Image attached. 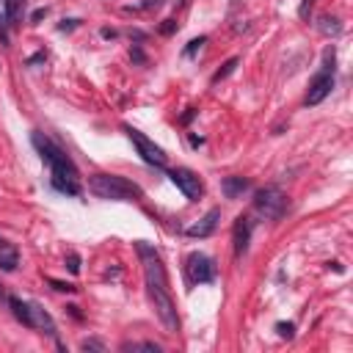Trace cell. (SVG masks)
<instances>
[{
	"label": "cell",
	"instance_id": "1",
	"mask_svg": "<svg viewBox=\"0 0 353 353\" xmlns=\"http://www.w3.org/2000/svg\"><path fill=\"white\" fill-rule=\"evenodd\" d=\"M138 248V256L143 262V279H146V295L152 301V309L160 320V325L168 331V334H176L179 331V314H176V303L171 298V290H168V276H165V268H163V259L160 254L146 245L143 240L135 243Z\"/></svg>",
	"mask_w": 353,
	"mask_h": 353
},
{
	"label": "cell",
	"instance_id": "2",
	"mask_svg": "<svg viewBox=\"0 0 353 353\" xmlns=\"http://www.w3.org/2000/svg\"><path fill=\"white\" fill-rule=\"evenodd\" d=\"M30 143H33V149L39 152V157L50 165V185H52L58 193L80 196V174H77L74 160H72L52 138H47L44 132H33V135H30Z\"/></svg>",
	"mask_w": 353,
	"mask_h": 353
},
{
	"label": "cell",
	"instance_id": "3",
	"mask_svg": "<svg viewBox=\"0 0 353 353\" xmlns=\"http://www.w3.org/2000/svg\"><path fill=\"white\" fill-rule=\"evenodd\" d=\"M88 190L97 199H108V201H132V199L143 196V190L135 182H130L127 176H119V174H91Z\"/></svg>",
	"mask_w": 353,
	"mask_h": 353
},
{
	"label": "cell",
	"instance_id": "4",
	"mask_svg": "<svg viewBox=\"0 0 353 353\" xmlns=\"http://www.w3.org/2000/svg\"><path fill=\"white\" fill-rule=\"evenodd\" d=\"M334 61H336L334 47H328L325 55H323V66H320L317 74L309 80V91H306V99H303L309 108H312V105H320V102L331 94V88H334Z\"/></svg>",
	"mask_w": 353,
	"mask_h": 353
},
{
	"label": "cell",
	"instance_id": "5",
	"mask_svg": "<svg viewBox=\"0 0 353 353\" xmlns=\"http://www.w3.org/2000/svg\"><path fill=\"white\" fill-rule=\"evenodd\" d=\"M254 212L262 215V218H268V221L284 218V212H287V196H284V190L276 188V185L259 188L254 193Z\"/></svg>",
	"mask_w": 353,
	"mask_h": 353
},
{
	"label": "cell",
	"instance_id": "6",
	"mask_svg": "<svg viewBox=\"0 0 353 353\" xmlns=\"http://www.w3.org/2000/svg\"><path fill=\"white\" fill-rule=\"evenodd\" d=\"M185 273H188V281L190 284H210V281H215L218 268H215L212 256H207L201 251H193L185 259Z\"/></svg>",
	"mask_w": 353,
	"mask_h": 353
},
{
	"label": "cell",
	"instance_id": "7",
	"mask_svg": "<svg viewBox=\"0 0 353 353\" xmlns=\"http://www.w3.org/2000/svg\"><path fill=\"white\" fill-rule=\"evenodd\" d=\"M127 130V138L132 141V146L138 149V154H141V160L143 163H149V165H154V168H165V152L152 141V138H146L143 132H138V130H132V127H124Z\"/></svg>",
	"mask_w": 353,
	"mask_h": 353
},
{
	"label": "cell",
	"instance_id": "8",
	"mask_svg": "<svg viewBox=\"0 0 353 353\" xmlns=\"http://www.w3.org/2000/svg\"><path fill=\"white\" fill-rule=\"evenodd\" d=\"M168 179H171V182L176 185V190H182V196L190 199V201H196V199L204 193V185H201L199 174L190 171V168H171V171H168Z\"/></svg>",
	"mask_w": 353,
	"mask_h": 353
},
{
	"label": "cell",
	"instance_id": "9",
	"mask_svg": "<svg viewBox=\"0 0 353 353\" xmlns=\"http://www.w3.org/2000/svg\"><path fill=\"white\" fill-rule=\"evenodd\" d=\"M251 232H254L251 215H240V218L234 221V229H232V243H234V254H237V256H243V254L248 251Z\"/></svg>",
	"mask_w": 353,
	"mask_h": 353
},
{
	"label": "cell",
	"instance_id": "10",
	"mask_svg": "<svg viewBox=\"0 0 353 353\" xmlns=\"http://www.w3.org/2000/svg\"><path fill=\"white\" fill-rule=\"evenodd\" d=\"M218 221H221V210H218V207H212V210H210L199 223L188 226V229H185V234H188V237H193V240H196V237H199V240H201V237H210V234L215 232Z\"/></svg>",
	"mask_w": 353,
	"mask_h": 353
},
{
	"label": "cell",
	"instance_id": "11",
	"mask_svg": "<svg viewBox=\"0 0 353 353\" xmlns=\"http://www.w3.org/2000/svg\"><path fill=\"white\" fill-rule=\"evenodd\" d=\"M8 301V306H11V312H14V317L25 325V328H33V301H22V298H6Z\"/></svg>",
	"mask_w": 353,
	"mask_h": 353
},
{
	"label": "cell",
	"instance_id": "12",
	"mask_svg": "<svg viewBox=\"0 0 353 353\" xmlns=\"http://www.w3.org/2000/svg\"><path fill=\"white\" fill-rule=\"evenodd\" d=\"M221 190H223L226 199H240L243 193L251 190V182H248L245 176H226V179L221 182Z\"/></svg>",
	"mask_w": 353,
	"mask_h": 353
},
{
	"label": "cell",
	"instance_id": "13",
	"mask_svg": "<svg viewBox=\"0 0 353 353\" xmlns=\"http://www.w3.org/2000/svg\"><path fill=\"white\" fill-rule=\"evenodd\" d=\"M25 3H28V0H3V17H6V22H8L11 28L19 25L22 11H25Z\"/></svg>",
	"mask_w": 353,
	"mask_h": 353
},
{
	"label": "cell",
	"instance_id": "14",
	"mask_svg": "<svg viewBox=\"0 0 353 353\" xmlns=\"http://www.w3.org/2000/svg\"><path fill=\"white\" fill-rule=\"evenodd\" d=\"M17 265H19V254H17V248L3 243V245H0V270L11 273Z\"/></svg>",
	"mask_w": 353,
	"mask_h": 353
},
{
	"label": "cell",
	"instance_id": "15",
	"mask_svg": "<svg viewBox=\"0 0 353 353\" xmlns=\"http://www.w3.org/2000/svg\"><path fill=\"white\" fill-rule=\"evenodd\" d=\"M317 30L323 33V36H339L342 33V25H339V19L336 17H328V14H323L320 19H317Z\"/></svg>",
	"mask_w": 353,
	"mask_h": 353
},
{
	"label": "cell",
	"instance_id": "16",
	"mask_svg": "<svg viewBox=\"0 0 353 353\" xmlns=\"http://www.w3.org/2000/svg\"><path fill=\"white\" fill-rule=\"evenodd\" d=\"M237 63H240V58H229V61H226V63H223V66H221V69L212 74V83H221V80H226V77H229V74L237 69Z\"/></svg>",
	"mask_w": 353,
	"mask_h": 353
},
{
	"label": "cell",
	"instance_id": "17",
	"mask_svg": "<svg viewBox=\"0 0 353 353\" xmlns=\"http://www.w3.org/2000/svg\"><path fill=\"white\" fill-rule=\"evenodd\" d=\"M121 350H152V353H160L163 347L157 342H124Z\"/></svg>",
	"mask_w": 353,
	"mask_h": 353
},
{
	"label": "cell",
	"instance_id": "18",
	"mask_svg": "<svg viewBox=\"0 0 353 353\" xmlns=\"http://www.w3.org/2000/svg\"><path fill=\"white\" fill-rule=\"evenodd\" d=\"M80 350H99V353H102V350H108V347H105L102 339L91 336V339H83V342H80Z\"/></svg>",
	"mask_w": 353,
	"mask_h": 353
},
{
	"label": "cell",
	"instance_id": "19",
	"mask_svg": "<svg viewBox=\"0 0 353 353\" xmlns=\"http://www.w3.org/2000/svg\"><path fill=\"white\" fill-rule=\"evenodd\" d=\"M204 41H207V36H199V39H193V41L185 47V55H188V58H193V55L201 50V44H204Z\"/></svg>",
	"mask_w": 353,
	"mask_h": 353
},
{
	"label": "cell",
	"instance_id": "20",
	"mask_svg": "<svg viewBox=\"0 0 353 353\" xmlns=\"http://www.w3.org/2000/svg\"><path fill=\"white\" fill-rule=\"evenodd\" d=\"M276 331H279V336H284V339H292V334H295V325H292V323H276Z\"/></svg>",
	"mask_w": 353,
	"mask_h": 353
},
{
	"label": "cell",
	"instance_id": "21",
	"mask_svg": "<svg viewBox=\"0 0 353 353\" xmlns=\"http://www.w3.org/2000/svg\"><path fill=\"white\" fill-rule=\"evenodd\" d=\"M160 0H143V3H135V6H127V11H146V8H157Z\"/></svg>",
	"mask_w": 353,
	"mask_h": 353
},
{
	"label": "cell",
	"instance_id": "22",
	"mask_svg": "<svg viewBox=\"0 0 353 353\" xmlns=\"http://www.w3.org/2000/svg\"><path fill=\"white\" fill-rule=\"evenodd\" d=\"M312 6H314V0H301V6H298V17H301V19H309Z\"/></svg>",
	"mask_w": 353,
	"mask_h": 353
},
{
	"label": "cell",
	"instance_id": "23",
	"mask_svg": "<svg viewBox=\"0 0 353 353\" xmlns=\"http://www.w3.org/2000/svg\"><path fill=\"white\" fill-rule=\"evenodd\" d=\"M66 265H69L72 273H80V256H77V254H69V256H66Z\"/></svg>",
	"mask_w": 353,
	"mask_h": 353
},
{
	"label": "cell",
	"instance_id": "24",
	"mask_svg": "<svg viewBox=\"0 0 353 353\" xmlns=\"http://www.w3.org/2000/svg\"><path fill=\"white\" fill-rule=\"evenodd\" d=\"M50 284H52L55 290H66V292H72V290H74L72 284H63V281H55V279H50Z\"/></svg>",
	"mask_w": 353,
	"mask_h": 353
},
{
	"label": "cell",
	"instance_id": "25",
	"mask_svg": "<svg viewBox=\"0 0 353 353\" xmlns=\"http://www.w3.org/2000/svg\"><path fill=\"white\" fill-rule=\"evenodd\" d=\"M171 30H174V19H165V25H160V33H163V36H168Z\"/></svg>",
	"mask_w": 353,
	"mask_h": 353
},
{
	"label": "cell",
	"instance_id": "26",
	"mask_svg": "<svg viewBox=\"0 0 353 353\" xmlns=\"http://www.w3.org/2000/svg\"><path fill=\"white\" fill-rule=\"evenodd\" d=\"M44 14H47V8H36V11H33V17H30V19H33V22H39V19H41V17H44Z\"/></svg>",
	"mask_w": 353,
	"mask_h": 353
}]
</instances>
